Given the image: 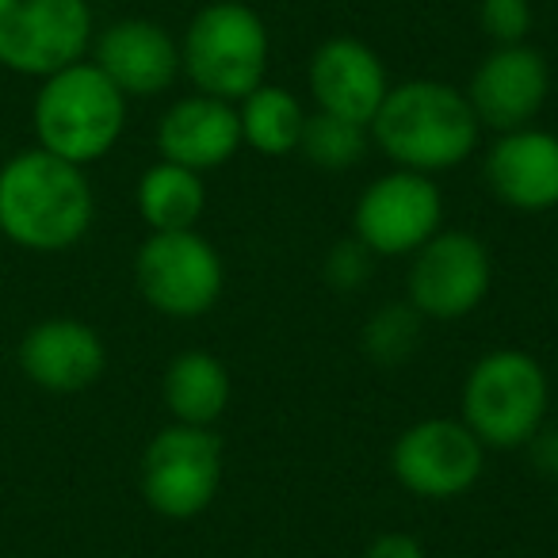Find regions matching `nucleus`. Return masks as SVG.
<instances>
[{"label": "nucleus", "instance_id": "17", "mask_svg": "<svg viewBox=\"0 0 558 558\" xmlns=\"http://www.w3.org/2000/svg\"><path fill=\"white\" fill-rule=\"evenodd\" d=\"M241 149L238 104L215 96H180L157 119V154L161 161L184 165L195 172H210L226 165Z\"/></svg>", "mask_w": 558, "mask_h": 558}, {"label": "nucleus", "instance_id": "16", "mask_svg": "<svg viewBox=\"0 0 558 558\" xmlns=\"http://www.w3.org/2000/svg\"><path fill=\"white\" fill-rule=\"evenodd\" d=\"M482 177L494 199L512 210L539 215L558 207V134L539 126L497 134L482 161Z\"/></svg>", "mask_w": 558, "mask_h": 558}, {"label": "nucleus", "instance_id": "19", "mask_svg": "<svg viewBox=\"0 0 558 558\" xmlns=\"http://www.w3.org/2000/svg\"><path fill=\"white\" fill-rule=\"evenodd\" d=\"M134 203H138L142 222L149 233H169V230H195L207 210V187H203V172L184 169V165L157 161L142 172L138 187H134Z\"/></svg>", "mask_w": 558, "mask_h": 558}, {"label": "nucleus", "instance_id": "6", "mask_svg": "<svg viewBox=\"0 0 558 558\" xmlns=\"http://www.w3.org/2000/svg\"><path fill=\"white\" fill-rule=\"evenodd\" d=\"M222 440L215 428L165 425L138 459V489L165 520H192L210 509L222 486Z\"/></svg>", "mask_w": 558, "mask_h": 558}, {"label": "nucleus", "instance_id": "10", "mask_svg": "<svg viewBox=\"0 0 558 558\" xmlns=\"http://www.w3.org/2000/svg\"><path fill=\"white\" fill-rule=\"evenodd\" d=\"M444 222V195L433 177L390 169L360 192L352 207V238L383 260L413 256Z\"/></svg>", "mask_w": 558, "mask_h": 558}, {"label": "nucleus", "instance_id": "5", "mask_svg": "<svg viewBox=\"0 0 558 558\" xmlns=\"http://www.w3.org/2000/svg\"><path fill=\"white\" fill-rule=\"evenodd\" d=\"M268 27L241 0H210L192 16L180 39V73L195 93L241 104L268 73Z\"/></svg>", "mask_w": 558, "mask_h": 558}, {"label": "nucleus", "instance_id": "4", "mask_svg": "<svg viewBox=\"0 0 558 558\" xmlns=\"http://www.w3.org/2000/svg\"><path fill=\"white\" fill-rule=\"evenodd\" d=\"M550 383L543 364L524 349H494L463 379L459 421L482 444L517 451L547 425Z\"/></svg>", "mask_w": 558, "mask_h": 558}, {"label": "nucleus", "instance_id": "25", "mask_svg": "<svg viewBox=\"0 0 558 558\" xmlns=\"http://www.w3.org/2000/svg\"><path fill=\"white\" fill-rule=\"evenodd\" d=\"M527 463H532L535 474L543 478H558V425H543L532 440L524 444Z\"/></svg>", "mask_w": 558, "mask_h": 558}, {"label": "nucleus", "instance_id": "2", "mask_svg": "<svg viewBox=\"0 0 558 558\" xmlns=\"http://www.w3.org/2000/svg\"><path fill=\"white\" fill-rule=\"evenodd\" d=\"M367 131L372 146H379L395 169L436 177L459 169L474 154L482 126L466 104V93L444 81L417 77L390 85Z\"/></svg>", "mask_w": 558, "mask_h": 558}, {"label": "nucleus", "instance_id": "13", "mask_svg": "<svg viewBox=\"0 0 558 558\" xmlns=\"http://www.w3.org/2000/svg\"><path fill=\"white\" fill-rule=\"evenodd\" d=\"M88 62L126 100H149L180 77V43L154 20H116L93 39Z\"/></svg>", "mask_w": 558, "mask_h": 558}, {"label": "nucleus", "instance_id": "3", "mask_svg": "<svg viewBox=\"0 0 558 558\" xmlns=\"http://www.w3.org/2000/svg\"><path fill=\"white\" fill-rule=\"evenodd\" d=\"M32 123L39 149L88 169L123 138L126 96L85 58L39 81Z\"/></svg>", "mask_w": 558, "mask_h": 558}, {"label": "nucleus", "instance_id": "18", "mask_svg": "<svg viewBox=\"0 0 558 558\" xmlns=\"http://www.w3.org/2000/svg\"><path fill=\"white\" fill-rule=\"evenodd\" d=\"M161 398L177 425L215 428V421L230 405V372L215 352L187 349L165 367Z\"/></svg>", "mask_w": 558, "mask_h": 558}, {"label": "nucleus", "instance_id": "14", "mask_svg": "<svg viewBox=\"0 0 558 558\" xmlns=\"http://www.w3.org/2000/svg\"><path fill=\"white\" fill-rule=\"evenodd\" d=\"M20 372L50 395H81L108 367L104 337L81 318H43L20 337Z\"/></svg>", "mask_w": 558, "mask_h": 558}, {"label": "nucleus", "instance_id": "8", "mask_svg": "<svg viewBox=\"0 0 558 558\" xmlns=\"http://www.w3.org/2000/svg\"><path fill=\"white\" fill-rule=\"evenodd\" d=\"M96 39L88 0H0V65L16 77H50L88 58Z\"/></svg>", "mask_w": 558, "mask_h": 558}, {"label": "nucleus", "instance_id": "11", "mask_svg": "<svg viewBox=\"0 0 558 558\" xmlns=\"http://www.w3.org/2000/svg\"><path fill=\"white\" fill-rule=\"evenodd\" d=\"M390 471L421 501H456L486 471V444L459 417H425L402 428L390 448Z\"/></svg>", "mask_w": 558, "mask_h": 558}, {"label": "nucleus", "instance_id": "20", "mask_svg": "<svg viewBox=\"0 0 558 558\" xmlns=\"http://www.w3.org/2000/svg\"><path fill=\"white\" fill-rule=\"evenodd\" d=\"M311 111L299 104L295 93L264 81L260 88L238 104V123H241V146L256 149L264 157H288L299 149L303 126Z\"/></svg>", "mask_w": 558, "mask_h": 558}, {"label": "nucleus", "instance_id": "7", "mask_svg": "<svg viewBox=\"0 0 558 558\" xmlns=\"http://www.w3.org/2000/svg\"><path fill=\"white\" fill-rule=\"evenodd\" d=\"M134 288L165 318H203L222 299V256L199 230L149 233L134 253Z\"/></svg>", "mask_w": 558, "mask_h": 558}, {"label": "nucleus", "instance_id": "21", "mask_svg": "<svg viewBox=\"0 0 558 558\" xmlns=\"http://www.w3.org/2000/svg\"><path fill=\"white\" fill-rule=\"evenodd\" d=\"M367 149H372V131H367L364 123L326 116V111L306 116L303 138H299V154H303L314 169H326V172L356 169V165L367 157Z\"/></svg>", "mask_w": 558, "mask_h": 558}, {"label": "nucleus", "instance_id": "24", "mask_svg": "<svg viewBox=\"0 0 558 558\" xmlns=\"http://www.w3.org/2000/svg\"><path fill=\"white\" fill-rule=\"evenodd\" d=\"M372 260H375V256L367 253L356 238L337 241V245L329 248V256H326L329 288H333V291H360L367 283V276H372Z\"/></svg>", "mask_w": 558, "mask_h": 558}, {"label": "nucleus", "instance_id": "1", "mask_svg": "<svg viewBox=\"0 0 558 558\" xmlns=\"http://www.w3.org/2000/svg\"><path fill=\"white\" fill-rule=\"evenodd\" d=\"M96 218L85 169L32 146L0 165V233L27 253H65Z\"/></svg>", "mask_w": 558, "mask_h": 558}, {"label": "nucleus", "instance_id": "9", "mask_svg": "<svg viewBox=\"0 0 558 558\" xmlns=\"http://www.w3.org/2000/svg\"><path fill=\"white\" fill-rule=\"evenodd\" d=\"M494 260L482 238L466 230H440L410 256L405 303L425 322H463L486 303Z\"/></svg>", "mask_w": 558, "mask_h": 558}, {"label": "nucleus", "instance_id": "15", "mask_svg": "<svg viewBox=\"0 0 558 558\" xmlns=\"http://www.w3.org/2000/svg\"><path fill=\"white\" fill-rule=\"evenodd\" d=\"M306 85H311L318 111L352 119V123L364 126L372 123L383 96L390 93L383 58L367 43L352 39V35H333V39H326L314 50Z\"/></svg>", "mask_w": 558, "mask_h": 558}, {"label": "nucleus", "instance_id": "23", "mask_svg": "<svg viewBox=\"0 0 558 558\" xmlns=\"http://www.w3.org/2000/svg\"><path fill=\"white\" fill-rule=\"evenodd\" d=\"M532 0H482L478 24L494 47H517L532 35Z\"/></svg>", "mask_w": 558, "mask_h": 558}, {"label": "nucleus", "instance_id": "12", "mask_svg": "<svg viewBox=\"0 0 558 558\" xmlns=\"http://www.w3.org/2000/svg\"><path fill=\"white\" fill-rule=\"evenodd\" d=\"M547 96L550 65L532 43L494 47L478 62V70L471 73V85H466V104H471L474 119L494 134L532 126L539 119Z\"/></svg>", "mask_w": 558, "mask_h": 558}, {"label": "nucleus", "instance_id": "22", "mask_svg": "<svg viewBox=\"0 0 558 558\" xmlns=\"http://www.w3.org/2000/svg\"><path fill=\"white\" fill-rule=\"evenodd\" d=\"M421 314L410 303H387L383 311H375L364 326V352L372 364L379 367H398L417 352L421 344Z\"/></svg>", "mask_w": 558, "mask_h": 558}, {"label": "nucleus", "instance_id": "26", "mask_svg": "<svg viewBox=\"0 0 558 558\" xmlns=\"http://www.w3.org/2000/svg\"><path fill=\"white\" fill-rule=\"evenodd\" d=\"M364 558H428L425 543L410 532H383L367 543Z\"/></svg>", "mask_w": 558, "mask_h": 558}]
</instances>
